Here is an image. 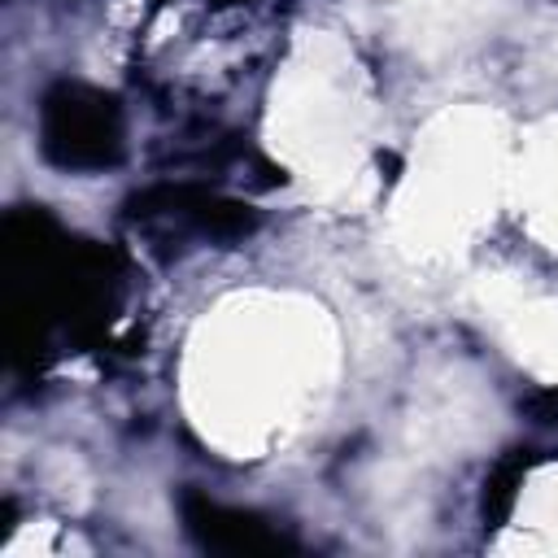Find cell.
Returning <instances> with one entry per match:
<instances>
[{
	"label": "cell",
	"instance_id": "obj_2",
	"mask_svg": "<svg viewBox=\"0 0 558 558\" xmlns=\"http://www.w3.org/2000/svg\"><path fill=\"white\" fill-rule=\"evenodd\" d=\"M501 183V135L484 113H445L418 144L397 196V227L418 257L453 253L484 222Z\"/></svg>",
	"mask_w": 558,
	"mask_h": 558
},
{
	"label": "cell",
	"instance_id": "obj_5",
	"mask_svg": "<svg viewBox=\"0 0 558 558\" xmlns=\"http://www.w3.org/2000/svg\"><path fill=\"white\" fill-rule=\"evenodd\" d=\"M519 532H523V545L558 549V466L532 480L527 497L519 501Z\"/></svg>",
	"mask_w": 558,
	"mask_h": 558
},
{
	"label": "cell",
	"instance_id": "obj_4",
	"mask_svg": "<svg viewBox=\"0 0 558 558\" xmlns=\"http://www.w3.org/2000/svg\"><path fill=\"white\" fill-rule=\"evenodd\" d=\"M514 196L532 231L558 248V118L523 144L514 166Z\"/></svg>",
	"mask_w": 558,
	"mask_h": 558
},
{
	"label": "cell",
	"instance_id": "obj_3",
	"mask_svg": "<svg viewBox=\"0 0 558 558\" xmlns=\"http://www.w3.org/2000/svg\"><path fill=\"white\" fill-rule=\"evenodd\" d=\"M371 100L362 70L336 39H314L292 57L279 78L270 135L279 157L327 187H340L357 174L366 148Z\"/></svg>",
	"mask_w": 558,
	"mask_h": 558
},
{
	"label": "cell",
	"instance_id": "obj_1",
	"mask_svg": "<svg viewBox=\"0 0 558 558\" xmlns=\"http://www.w3.org/2000/svg\"><path fill=\"white\" fill-rule=\"evenodd\" d=\"M327 318L292 296H235L205 318L187 353V401L205 436L244 453L283 440L327 388Z\"/></svg>",
	"mask_w": 558,
	"mask_h": 558
}]
</instances>
